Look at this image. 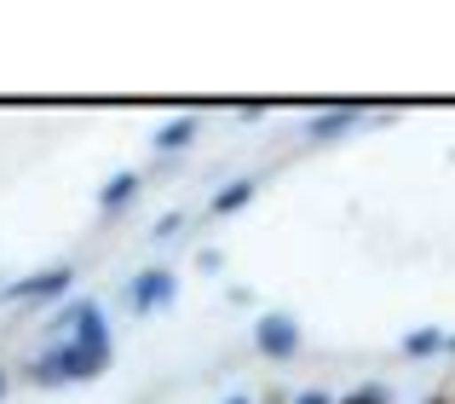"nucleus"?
<instances>
[{"label": "nucleus", "instance_id": "obj_1", "mask_svg": "<svg viewBox=\"0 0 455 404\" xmlns=\"http://www.w3.org/2000/svg\"><path fill=\"white\" fill-rule=\"evenodd\" d=\"M110 370V341H58L41 359H29L35 387H64V382H92Z\"/></svg>", "mask_w": 455, "mask_h": 404}, {"label": "nucleus", "instance_id": "obj_2", "mask_svg": "<svg viewBox=\"0 0 455 404\" xmlns=\"http://www.w3.org/2000/svg\"><path fill=\"white\" fill-rule=\"evenodd\" d=\"M76 283V266L69 260H58V266H46V271H29V278H18V283H6L0 289V306H35V301H58V295Z\"/></svg>", "mask_w": 455, "mask_h": 404}, {"label": "nucleus", "instance_id": "obj_3", "mask_svg": "<svg viewBox=\"0 0 455 404\" xmlns=\"http://www.w3.org/2000/svg\"><path fill=\"white\" fill-rule=\"evenodd\" d=\"M179 295V278L167 266H145L133 283H127V306H133V318H150V312H162L167 301Z\"/></svg>", "mask_w": 455, "mask_h": 404}, {"label": "nucleus", "instance_id": "obj_4", "mask_svg": "<svg viewBox=\"0 0 455 404\" xmlns=\"http://www.w3.org/2000/svg\"><path fill=\"white\" fill-rule=\"evenodd\" d=\"M254 347L266 352V359H294V352H300V324H294V312H259L254 318Z\"/></svg>", "mask_w": 455, "mask_h": 404}, {"label": "nucleus", "instance_id": "obj_5", "mask_svg": "<svg viewBox=\"0 0 455 404\" xmlns=\"http://www.w3.org/2000/svg\"><path fill=\"white\" fill-rule=\"evenodd\" d=\"M139 168H122V174H110V180L99 185V208L104 214H116V208H127V202H133V191H139Z\"/></svg>", "mask_w": 455, "mask_h": 404}, {"label": "nucleus", "instance_id": "obj_6", "mask_svg": "<svg viewBox=\"0 0 455 404\" xmlns=\"http://www.w3.org/2000/svg\"><path fill=\"white\" fill-rule=\"evenodd\" d=\"M254 191H259V180H231V185H220V197L208 202V214H236V208H248V202H254Z\"/></svg>", "mask_w": 455, "mask_h": 404}, {"label": "nucleus", "instance_id": "obj_7", "mask_svg": "<svg viewBox=\"0 0 455 404\" xmlns=\"http://www.w3.org/2000/svg\"><path fill=\"white\" fill-rule=\"evenodd\" d=\"M357 122H363L357 110H329V116H311V122H306V139H340V133H352Z\"/></svg>", "mask_w": 455, "mask_h": 404}, {"label": "nucleus", "instance_id": "obj_8", "mask_svg": "<svg viewBox=\"0 0 455 404\" xmlns=\"http://www.w3.org/2000/svg\"><path fill=\"white\" fill-rule=\"evenodd\" d=\"M190 139H196V116H173V122L156 127V150H162V157H173L179 145H190Z\"/></svg>", "mask_w": 455, "mask_h": 404}, {"label": "nucleus", "instance_id": "obj_9", "mask_svg": "<svg viewBox=\"0 0 455 404\" xmlns=\"http://www.w3.org/2000/svg\"><path fill=\"white\" fill-rule=\"evenodd\" d=\"M433 352H444V329H410L403 335V359H433Z\"/></svg>", "mask_w": 455, "mask_h": 404}, {"label": "nucleus", "instance_id": "obj_10", "mask_svg": "<svg viewBox=\"0 0 455 404\" xmlns=\"http://www.w3.org/2000/svg\"><path fill=\"white\" fill-rule=\"evenodd\" d=\"M334 404H392V393H387V387H352V393H346V399H334Z\"/></svg>", "mask_w": 455, "mask_h": 404}, {"label": "nucleus", "instance_id": "obj_11", "mask_svg": "<svg viewBox=\"0 0 455 404\" xmlns=\"http://www.w3.org/2000/svg\"><path fill=\"white\" fill-rule=\"evenodd\" d=\"M173 231H185V208H167L162 220H156V231H150V237L162 243V237H173Z\"/></svg>", "mask_w": 455, "mask_h": 404}, {"label": "nucleus", "instance_id": "obj_12", "mask_svg": "<svg viewBox=\"0 0 455 404\" xmlns=\"http://www.w3.org/2000/svg\"><path fill=\"white\" fill-rule=\"evenodd\" d=\"M196 266H202V271H220V266H225V260H220V248H202V255H196Z\"/></svg>", "mask_w": 455, "mask_h": 404}, {"label": "nucleus", "instance_id": "obj_13", "mask_svg": "<svg viewBox=\"0 0 455 404\" xmlns=\"http://www.w3.org/2000/svg\"><path fill=\"white\" fill-rule=\"evenodd\" d=\"M294 404H334V399L323 393V387H311V393H300V399H294Z\"/></svg>", "mask_w": 455, "mask_h": 404}, {"label": "nucleus", "instance_id": "obj_14", "mask_svg": "<svg viewBox=\"0 0 455 404\" xmlns=\"http://www.w3.org/2000/svg\"><path fill=\"white\" fill-rule=\"evenodd\" d=\"M225 404H254V399H248V393H231V399H225Z\"/></svg>", "mask_w": 455, "mask_h": 404}, {"label": "nucleus", "instance_id": "obj_15", "mask_svg": "<svg viewBox=\"0 0 455 404\" xmlns=\"http://www.w3.org/2000/svg\"><path fill=\"white\" fill-rule=\"evenodd\" d=\"M444 352H450V359H455V335H444Z\"/></svg>", "mask_w": 455, "mask_h": 404}, {"label": "nucleus", "instance_id": "obj_16", "mask_svg": "<svg viewBox=\"0 0 455 404\" xmlns=\"http://www.w3.org/2000/svg\"><path fill=\"white\" fill-rule=\"evenodd\" d=\"M427 404H455V399H450V393H438V399H427Z\"/></svg>", "mask_w": 455, "mask_h": 404}, {"label": "nucleus", "instance_id": "obj_17", "mask_svg": "<svg viewBox=\"0 0 455 404\" xmlns=\"http://www.w3.org/2000/svg\"><path fill=\"white\" fill-rule=\"evenodd\" d=\"M6 387H12V382H6V370H0V399H6Z\"/></svg>", "mask_w": 455, "mask_h": 404}, {"label": "nucleus", "instance_id": "obj_18", "mask_svg": "<svg viewBox=\"0 0 455 404\" xmlns=\"http://www.w3.org/2000/svg\"><path fill=\"white\" fill-rule=\"evenodd\" d=\"M450 399H455V393H450Z\"/></svg>", "mask_w": 455, "mask_h": 404}]
</instances>
